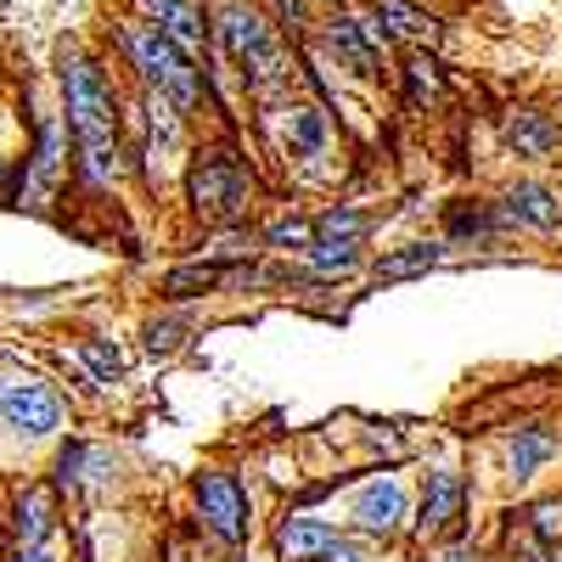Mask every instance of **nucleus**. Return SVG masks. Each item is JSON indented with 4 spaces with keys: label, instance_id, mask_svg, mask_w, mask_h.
I'll return each instance as SVG.
<instances>
[{
    "label": "nucleus",
    "instance_id": "obj_1",
    "mask_svg": "<svg viewBox=\"0 0 562 562\" xmlns=\"http://www.w3.org/2000/svg\"><path fill=\"white\" fill-rule=\"evenodd\" d=\"M63 90H68V130L79 140V169H85L90 186H108L119 175V102H113V85L90 57H68Z\"/></svg>",
    "mask_w": 562,
    "mask_h": 562
},
{
    "label": "nucleus",
    "instance_id": "obj_15",
    "mask_svg": "<svg viewBox=\"0 0 562 562\" xmlns=\"http://www.w3.org/2000/svg\"><path fill=\"white\" fill-rule=\"evenodd\" d=\"M52 518H57V495H52V490H29V495L18 501V518H12L18 546H45V535H52Z\"/></svg>",
    "mask_w": 562,
    "mask_h": 562
},
{
    "label": "nucleus",
    "instance_id": "obj_3",
    "mask_svg": "<svg viewBox=\"0 0 562 562\" xmlns=\"http://www.w3.org/2000/svg\"><path fill=\"white\" fill-rule=\"evenodd\" d=\"M214 40L225 45V57L237 63L259 90H270V85L288 79V52H281V40L270 34V23H265L254 7H243V0H225V7H220Z\"/></svg>",
    "mask_w": 562,
    "mask_h": 562
},
{
    "label": "nucleus",
    "instance_id": "obj_16",
    "mask_svg": "<svg viewBox=\"0 0 562 562\" xmlns=\"http://www.w3.org/2000/svg\"><path fill=\"white\" fill-rule=\"evenodd\" d=\"M551 450H557V439H551L546 428H518V434H512V445H506V467H512V479H535L540 467L551 461Z\"/></svg>",
    "mask_w": 562,
    "mask_h": 562
},
{
    "label": "nucleus",
    "instance_id": "obj_17",
    "mask_svg": "<svg viewBox=\"0 0 562 562\" xmlns=\"http://www.w3.org/2000/svg\"><path fill=\"white\" fill-rule=\"evenodd\" d=\"M445 259V243H411L400 254H383L378 265H371V276L378 281H405V276H422V270H434Z\"/></svg>",
    "mask_w": 562,
    "mask_h": 562
},
{
    "label": "nucleus",
    "instance_id": "obj_23",
    "mask_svg": "<svg viewBox=\"0 0 562 562\" xmlns=\"http://www.w3.org/2000/svg\"><path fill=\"white\" fill-rule=\"evenodd\" d=\"M288 140H293L299 153H321V140H326L321 113H315V108H293V119H288Z\"/></svg>",
    "mask_w": 562,
    "mask_h": 562
},
{
    "label": "nucleus",
    "instance_id": "obj_28",
    "mask_svg": "<svg viewBox=\"0 0 562 562\" xmlns=\"http://www.w3.org/2000/svg\"><path fill=\"white\" fill-rule=\"evenodd\" d=\"M276 12H281V23L288 29H304L310 18H304V0H276Z\"/></svg>",
    "mask_w": 562,
    "mask_h": 562
},
{
    "label": "nucleus",
    "instance_id": "obj_11",
    "mask_svg": "<svg viewBox=\"0 0 562 562\" xmlns=\"http://www.w3.org/2000/svg\"><path fill=\"white\" fill-rule=\"evenodd\" d=\"M506 147L518 153V158H551L562 147V124L540 108H518L506 119Z\"/></svg>",
    "mask_w": 562,
    "mask_h": 562
},
{
    "label": "nucleus",
    "instance_id": "obj_2",
    "mask_svg": "<svg viewBox=\"0 0 562 562\" xmlns=\"http://www.w3.org/2000/svg\"><path fill=\"white\" fill-rule=\"evenodd\" d=\"M119 45H124V57H130V68L147 79V90H158V97H169L175 102V113H186V108H198V97H203V79H198V68H192V57L186 52H175V45L153 29V23H124L119 29Z\"/></svg>",
    "mask_w": 562,
    "mask_h": 562
},
{
    "label": "nucleus",
    "instance_id": "obj_12",
    "mask_svg": "<svg viewBox=\"0 0 562 562\" xmlns=\"http://www.w3.org/2000/svg\"><path fill=\"white\" fill-rule=\"evenodd\" d=\"M461 501H467V484H461V473H434L428 479V495H422V535H439V529H450L456 518H461Z\"/></svg>",
    "mask_w": 562,
    "mask_h": 562
},
{
    "label": "nucleus",
    "instance_id": "obj_7",
    "mask_svg": "<svg viewBox=\"0 0 562 562\" xmlns=\"http://www.w3.org/2000/svg\"><path fill=\"white\" fill-rule=\"evenodd\" d=\"M349 512H355V524H360L366 535H383V540H389V535H400L405 518H411V495H405V484H400L394 473H383V479H371V484L355 490Z\"/></svg>",
    "mask_w": 562,
    "mask_h": 562
},
{
    "label": "nucleus",
    "instance_id": "obj_21",
    "mask_svg": "<svg viewBox=\"0 0 562 562\" xmlns=\"http://www.w3.org/2000/svg\"><path fill=\"white\" fill-rule=\"evenodd\" d=\"M310 265L321 276H349L360 270V243H310Z\"/></svg>",
    "mask_w": 562,
    "mask_h": 562
},
{
    "label": "nucleus",
    "instance_id": "obj_24",
    "mask_svg": "<svg viewBox=\"0 0 562 562\" xmlns=\"http://www.w3.org/2000/svg\"><path fill=\"white\" fill-rule=\"evenodd\" d=\"M164 288H169L175 299H192L198 288H203V293H209V288H220V270H214V265H186V270H169Z\"/></svg>",
    "mask_w": 562,
    "mask_h": 562
},
{
    "label": "nucleus",
    "instance_id": "obj_20",
    "mask_svg": "<svg viewBox=\"0 0 562 562\" xmlns=\"http://www.w3.org/2000/svg\"><path fill=\"white\" fill-rule=\"evenodd\" d=\"M310 231H315V243H360L366 237V214L360 209H326Z\"/></svg>",
    "mask_w": 562,
    "mask_h": 562
},
{
    "label": "nucleus",
    "instance_id": "obj_4",
    "mask_svg": "<svg viewBox=\"0 0 562 562\" xmlns=\"http://www.w3.org/2000/svg\"><path fill=\"white\" fill-rule=\"evenodd\" d=\"M0 428L18 439H52L63 428V400L40 378H0Z\"/></svg>",
    "mask_w": 562,
    "mask_h": 562
},
{
    "label": "nucleus",
    "instance_id": "obj_8",
    "mask_svg": "<svg viewBox=\"0 0 562 562\" xmlns=\"http://www.w3.org/2000/svg\"><path fill=\"white\" fill-rule=\"evenodd\" d=\"M198 512L225 546H237L248 535V501H243V490H237L231 473H203L198 479Z\"/></svg>",
    "mask_w": 562,
    "mask_h": 562
},
{
    "label": "nucleus",
    "instance_id": "obj_14",
    "mask_svg": "<svg viewBox=\"0 0 562 562\" xmlns=\"http://www.w3.org/2000/svg\"><path fill=\"white\" fill-rule=\"evenodd\" d=\"M333 524H321V518H288L276 535V551L288 557V562H304V557H321L326 546H333Z\"/></svg>",
    "mask_w": 562,
    "mask_h": 562
},
{
    "label": "nucleus",
    "instance_id": "obj_25",
    "mask_svg": "<svg viewBox=\"0 0 562 562\" xmlns=\"http://www.w3.org/2000/svg\"><path fill=\"white\" fill-rule=\"evenodd\" d=\"M265 243H270V248H310L315 231H310L304 220H276V225L265 231Z\"/></svg>",
    "mask_w": 562,
    "mask_h": 562
},
{
    "label": "nucleus",
    "instance_id": "obj_6",
    "mask_svg": "<svg viewBox=\"0 0 562 562\" xmlns=\"http://www.w3.org/2000/svg\"><path fill=\"white\" fill-rule=\"evenodd\" d=\"M63 169H68V130H63L57 113H45V119H40V135H34V158H29V169H23V198H29V209H40L45 198L57 192Z\"/></svg>",
    "mask_w": 562,
    "mask_h": 562
},
{
    "label": "nucleus",
    "instance_id": "obj_18",
    "mask_svg": "<svg viewBox=\"0 0 562 562\" xmlns=\"http://www.w3.org/2000/svg\"><path fill=\"white\" fill-rule=\"evenodd\" d=\"M371 18H378L389 34H400V40H434V29H439L422 7H411V0H378V7H371Z\"/></svg>",
    "mask_w": 562,
    "mask_h": 562
},
{
    "label": "nucleus",
    "instance_id": "obj_30",
    "mask_svg": "<svg viewBox=\"0 0 562 562\" xmlns=\"http://www.w3.org/2000/svg\"><path fill=\"white\" fill-rule=\"evenodd\" d=\"M12 562H52V551H45V546H18Z\"/></svg>",
    "mask_w": 562,
    "mask_h": 562
},
{
    "label": "nucleus",
    "instance_id": "obj_5",
    "mask_svg": "<svg viewBox=\"0 0 562 562\" xmlns=\"http://www.w3.org/2000/svg\"><path fill=\"white\" fill-rule=\"evenodd\" d=\"M192 203H198L203 220H220V225L243 220V209H248V175H243V164L231 153H209L192 169Z\"/></svg>",
    "mask_w": 562,
    "mask_h": 562
},
{
    "label": "nucleus",
    "instance_id": "obj_26",
    "mask_svg": "<svg viewBox=\"0 0 562 562\" xmlns=\"http://www.w3.org/2000/svg\"><path fill=\"white\" fill-rule=\"evenodd\" d=\"M529 518H535V535H540L546 546H562V501H540Z\"/></svg>",
    "mask_w": 562,
    "mask_h": 562
},
{
    "label": "nucleus",
    "instance_id": "obj_13",
    "mask_svg": "<svg viewBox=\"0 0 562 562\" xmlns=\"http://www.w3.org/2000/svg\"><path fill=\"white\" fill-rule=\"evenodd\" d=\"M506 214H512V220H524V225H535V231H557V225H562V203H557V192H546V186H535V180L512 186Z\"/></svg>",
    "mask_w": 562,
    "mask_h": 562
},
{
    "label": "nucleus",
    "instance_id": "obj_10",
    "mask_svg": "<svg viewBox=\"0 0 562 562\" xmlns=\"http://www.w3.org/2000/svg\"><path fill=\"white\" fill-rule=\"evenodd\" d=\"M326 40H333V52L344 57V68L378 74V45H389L394 34L378 18H333V23H326Z\"/></svg>",
    "mask_w": 562,
    "mask_h": 562
},
{
    "label": "nucleus",
    "instance_id": "obj_22",
    "mask_svg": "<svg viewBox=\"0 0 562 562\" xmlns=\"http://www.w3.org/2000/svg\"><path fill=\"white\" fill-rule=\"evenodd\" d=\"M79 355H85V366H90V371H97V383H119V378H124V355H119L108 338H85V349H79Z\"/></svg>",
    "mask_w": 562,
    "mask_h": 562
},
{
    "label": "nucleus",
    "instance_id": "obj_32",
    "mask_svg": "<svg viewBox=\"0 0 562 562\" xmlns=\"http://www.w3.org/2000/svg\"><path fill=\"white\" fill-rule=\"evenodd\" d=\"M551 562H562V546H557V551H551Z\"/></svg>",
    "mask_w": 562,
    "mask_h": 562
},
{
    "label": "nucleus",
    "instance_id": "obj_31",
    "mask_svg": "<svg viewBox=\"0 0 562 562\" xmlns=\"http://www.w3.org/2000/svg\"><path fill=\"white\" fill-rule=\"evenodd\" d=\"M439 562H479V551H473V546H450Z\"/></svg>",
    "mask_w": 562,
    "mask_h": 562
},
{
    "label": "nucleus",
    "instance_id": "obj_27",
    "mask_svg": "<svg viewBox=\"0 0 562 562\" xmlns=\"http://www.w3.org/2000/svg\"><path fill=\"white\" fill-rule=\"evenodd\" d=\"M180 349V326L175 321H153L147 326V355H175Z\"/></svg>",
    "mask_w": 562,
    "mask_h": 562
},
{
    "label": "nucleus",
    "instance_id": "obj_9",
    "mask_svg": "<svg viewBox=\"0 0 562 562\" xmlns=\"http://www.w3.org/2000/svg\"><path fill=\"white\" fill-rule=\"evenodd\" d=\"M135 7H140V23H153V29L175 45V52H186V57L203 52L209 18H203L198 0H135Z\"/></svg>",
    "mask_w": 562,
    "mask_h": 562
},
{
    "label": "nucleus",
    "instance_id": "obj_29",
    "mask_svg": "<svg viewBox=\"0 0 562 562\" xmlns=\"http://www.w3.org/2000/svg\"><path fill=\"white\" fill-rule=\"evenodd\" d=\"M321 557H326V562H360V551H355V546H344V540H333Z\"/></svg>",
    "mask_w": 562,
    "mask_h": 562
},
{
    "label": "nucleus",
    "instance_id": "obj_19",
    "mask_svg": "<svg viewBox=\"0 0 562 562\" xmlns=\"http://www.w3.org/2000/svg\"><path fill=\"white\" fill-rule=\"evenodd\" d=\"M405 79H411V102H416V108L439 102L445 79H439V63H434L428 52H411V57H405Z\"/></svg>",
    "mask_w": 562,
    "mask_h": 562
}]
</instances>
